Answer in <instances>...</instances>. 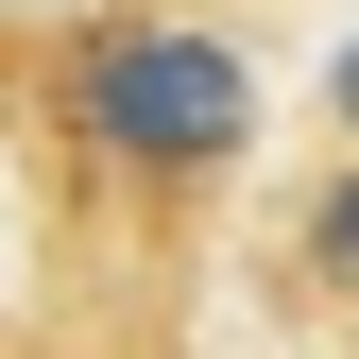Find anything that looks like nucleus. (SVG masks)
Wrapping results in <instances>:
<instances>
[{"instance_id": "2", "label": "nucleus", "mask_w": 359, "mask_h": 359, "mask_svg": "<svg viewBox=\"0 0 359 359\" xmlns=\"http://www.w3.org/2000/svg\"><path fill=\"white\" fill-rule=\"evenodd\" d=\"M308 257H325V274H359V171H342L325 205H308Z\"/></svg>"}, {"instance_id": "3", "label": "nucleus", "mask_w": 359, "mask_h": 359, "mask_svg": "<svg viewBox=\"0 0 359 359\" xmlns=\"http://www.w3.org/2000/svg\"><path fill=\"white\" fill-rule=\"evenodd\" d=\"M342 120H359V52H342Z\"/></svg>"}, {"instance_id": "1", "label": "nucleus", "mask_w": 359, "mask_h": 359, "mask_svg": "<svg viewBox=\"0 0 359 359\" xmlns=\"http://www.w3.org/2000/svg\"><path fill=\"white\" fill-rule=\"evenodd\" d=\"M69 137L103 154V171H222L257 137V86H240V52H222L205 18H103L69 52Z\"/></svg>"}]
</instances>
